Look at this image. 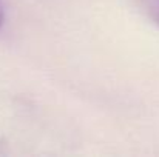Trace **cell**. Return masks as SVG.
Wrapping results in <instances>:
<instances>
[{"label":"cell","instance_id":"1","mask_svg":"<svg viewBox=\"0 0 159 157\" xmlns=\"http://www.w3.org/2000/svg\"><path fill=\"white\" fill-rule=\"evenodd\" d=\"M142 11L156 23L159 25V0H138Z\"/></svg>","mask_w":159,"mask_h":157},{"label":"cell","instance_id":"2","mask_svg":"<svg viewBox=\"0 0 159 157\" xmlns=\"http://www.w3.org/2000/svg\"><path fill=\"white\" fill-rule=\"evenodd\" d=\"M5 22V5H3V0H0V28Z\"/></svg>","mask_w":159,"mask_h":157}]
</instances>
